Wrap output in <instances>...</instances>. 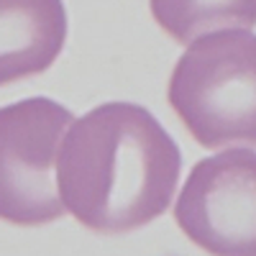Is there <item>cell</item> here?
<instances>
[{
	"mask_svg": "<svg viewBox=\"0 0 256 256\" xmlns=\"http://www.w3.org/2000/svg\"><path fill=\"white\" fill-rule=\"evenodd\" d=\"M74 116L49 98H26L0 108V220L46 226L59 220L54 166Z\"/></svg>",
	"mask_w": 256,
	"mask_h": 256,
	"instance_id": "3957f363",
	"label": "cell"
},
{
	"mask_svg": "<svg viewBox=\"0 0 256 256\" xmlns=\"http://www.w3.org/2000/svg\"><path fill=\"white\" fill-rule=\"evenodd\" d=\"M184 236L212 256H256V152L228 148L192 166L174 205Z\"/></svg>",
	"mask_w": 256,
	"mask_h": 256,
	"instance_id": "277c9868",
	"label": "cell"
},
{
	"mask_svg": "<svg viewBox=\"0 0 256 256\" xmlns=\"http://www.w3.org/2000/svg\"><path fill=\"white\" fill-rule=\"evenodd\" d=\"M180 169V148L154 113L136 102H102L64 134L56 192L84 228L128 233L166 212Z\"/></svg>",
	"mask_w": 256,
	"mask_h": 256,
	"instance_id": "6da1fadb",
	"label": "cell"
},
{
	"mask_svg": "<svg viewBox=\"0 0 256 256\" xmlns=\"http://www.w3.org/2000/svg\"><path fill=\"white\" fill-rule=\"evenodd\" d=\"M166 98L200 146L256 148V34L223 28L187 44Z\"/></svg>",
	"mask_w": 256,
	"mask_h": 256,
	"instance_id": "7a4b0ae2",
	"label": "cell"
},
{
	"mask_svg": "<svg viewBox=\"0 0 256 256\" xmlns=\"http://www.w3.org/2000/svg\"><path fill=\"white\" fill-rule=\"evenodd\" d=\"M64 41L62 0H0V88L46 72Z\"/></svg>",
	"mask_w": 256,
	"mask_h": 256,
	"instance_id": "5b68a950",
	"label": "cell"
},
{
	"mask_svg": "<svg viewBox=\"0 0 256 256\" xmlns=\"http://www.w3.org/2000/svg\"><path fill=\"white\" fill-rule=\"evenodd\" d=\"M156 24L180 44L223 31L256 26V0H148Z\"/></svg>",
	"mask_w": 256,
	"mask_h": 256,
	"instance_id": "8992f818",
	"label": "cell"
}]
</instances>
